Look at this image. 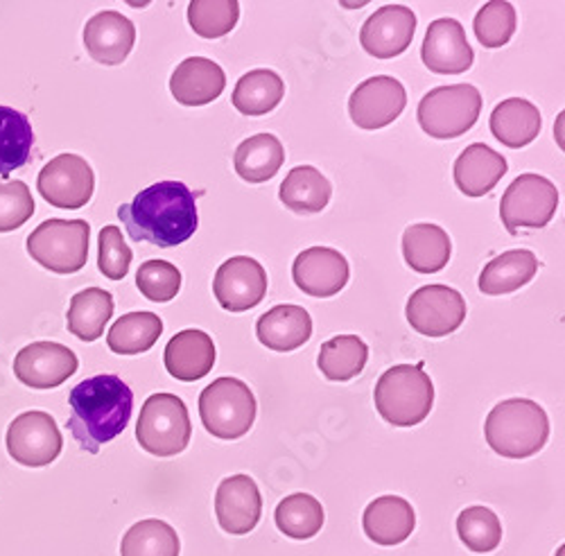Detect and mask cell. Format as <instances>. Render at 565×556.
Masks as SVG:
<instances>
[{"label": "cell", "instance_id": "obj_3", "mask_svg": "<svg viewBox=\"0 0 565 556\" xmlns=\"http://www.w3.org/2000/svg\"><path fill=\"white\" fill-rule=\"evenodd\" d=\"M484 437L500 457L527 459L545 448L550 419L539 403L530 398H509L489 411Z\"/></svg>", "mask_w": 565, "mask_h": 556}, {"label": "cell", "instance_id": "obj_26", "mask_svg": "<svg viewBox=\"0 0 565 556\" xmlns=\"http://www.w3.org/2000/svg\"><path fill=\"white\" fill-rule=\"evenodd\" d=\"M489 127L502 146L511 150H521L536 141L543 120H541L539 107L532 105L530 100L509 98L493 109Z\"/></svg>", "mask_w": 565, "mask_h": 556}, {"label": "cell", "instance_id": "obj_18", "mask_svg": "<svg viewBox=\"0 0 565 556\" xmlns=\"http://www.w3.org/2000/svg\"><path fill=\"white\" fill-rule=\"evenodd\" d=\"M215 516L226 534L243 536L256 530L263 516V498L249 475H231L215 491Z\"/></svg>", "mask_w": 565, "mask_h": 556}, {"label": "cell", "instance_id": "obj_36", "mask_svg": "<svg viewBox=\"0 0 565 556\" xmlns=\"http://www.w3.org/2000/svg\"><path fill=\"white\" fill-rule=\"evenodd\" d=\"M323 518L321 502L310 493L288 495L278 502L274 512L276 527L295 541H308L317 536L323 527Z\"/></svg>", "mask_w": 565, "mask_h": 556}, {"label": "cell", "instance_id": "obj_6", "mask_svg": "<svg viewBox=\"0 0 565 556\" xmlns=\"http://www.w3.org/2000/svg\"><path fill=\"white\" fill-rule=\"evenodd\" d=\"M193 424L185 403L174 394H152L140 409L136 439L154 457H174L191 443Z\"/></svg>", "mask_w": 565, "mask_h": 556}, {"label": "cell", "instance_id": "obj_43", "mask_svg": "<svg viewBox=\"0 0 565 556\" xmlns=\"http://www.w3.org/2000/svg\"><path fill=\"white\" fill-rule=\"evenodd\" d=\"M98 267L111 278V281H122L131 265V249L122 240V231L118 226H105L98 236Z\"/></svg>", "mask_w": 565, "mask_h": 556}, {"label": "cell", "instance_id": "obj_30", "mask_svg": "<svg viewBox=\"0 0 565 556\" xmlns=\"http://www.w3.org/2000/svg\"><path fill=\"white\" fill-rule=\"evenodd\" d=\"M286 96V84L269 68H256L243 75L233 88V107L243 116H265L274 111Z\"/></svg>", "mask_w": 565, "mask_h": 556}, {"label": "cell", "instance_id": "obj_19", "mask_svg": "<svg viewBox=\"0 0 565 556\" xmlns=\"http://www.w3.org/2000/svg\"><path fill=\"white\" fill-rule=\"evenodd\" d=\"M420 57L423 64L439 75L466 73L476 62L466 30L457 19H437L428 25Z\"/></svg>", "mask_w": 565, "mask_h": 556}, {"label": "cell", "instance_id": "obj_7", "mask_svg": "<svg viewBox=\"0 0 565 556\" xmlns=\"http://www.w3.org/2000/svg\"><path fill=\"white\" fill-rule=\"evenodd\" d=\"M256 396L238 378H217L200 394V416L206 432L233 441L245 437L256 421Z\"/></svg>", "mask_w": 565, "mask_h": 556}, {"label": "cell", "instance_id": "obj_20", "mask_svg": "<svg viewBox=\"0 0 565 556\" xmlns=\"http://www.w3.org/2000/svg\"><path fill=\"white\" fill-rule=\"evenodd\" d=\"M136 43L134 23L114 10L98 12L84 25V49L93 62L103 66L122 64Z\"/></svg>", "mask_w": 565, "mask_h": 556}, {"label": "cell", "instance_id": "obj_29", "mask_svg": "<svg viewBox=\"0 0 565 556\" xmlns=\"http://www.w3.org/2000/svg\"><path fill=\"white\" fill-rule=\"evenodd\" d=\"M114 297L103 288H86L71 299L66 327L82 342H96L105 335V327L114 317Z\"/></svg>", "mask_w": 565, "mask_h": 556}, {"label": "cell", "instance_id": "obj_34", "mask_svg": "<svg viewBox=\"0 0 565 556\" xmlns=\"http://www.w3.org/2000/svg\"><path fill=\"white\" fill-rule=\"evenodd\" d=\"M163 335V321L154 312L122 314L109 329L107 344L116 355L148 353Z\"/></svg>", "mask_w": 565, "mask_h": 556}, {"label": "cell", "instance_id": "obj_41", "mask_svg": "<svg viewBox=\"0 0 565 556\" xmlns=\"http://www.w3.org/2000/svg\"><path fill=\"white\" fill-rule=\"evenodd\" d=\"M136 288L152 303H168L181 290V271L168 260H148L136 271Z\"/></svg>", "mask_w": 565, "mask_h": 556}, {"label": "cell", "instance_id": "obj_32", "mask_svg": "<svg viewBox=\"0 0 565 556\" xmlns=\"http://www.w3.org/2000/svg\"><path fill=\"white\" fill-rule=\"evenodd\" d=\"M282 161H286V150L274 133H256L247 138L233 157L235 172L249 183H265L274 179Z\"/></svg>", "mask_w": 565, "mask_h": 556}, {"label": "cell", "instance_id": "obj_8", "mask_svg": "<svg viewBox=\"0 0 565 556\" xmlns=\"http://www.w3.org/2000/svg\"><path fill=\"white\" fill-rule=\"evenodd\" d=\"M90 226L84 220H45L28 238V254L43 269L75 274L88 260Z\"/></svg>", "mask_w": 565, "mask_h": 556}, {"label": "cell", "instance_id": "obj_35", "mask_svg": "<svg viewBox=\"0 0 565 556\" xmlns=\"http://www.w3.org/2000/svg\"><path fill=\"white\" fill-rule=\"evenodd\" d=\"M34 146V131L25 114L0 105V174L23 168Z\"/></svg>", "mask_w": 565, "mask_h": 556}, {"label": "cell", "instance_id": "obj_10", "mask_svg": "<svg viewBox=\"0 0 565 556\" xmlns=\"http://www.w3.org/2000/svg\"><path fill=\"white\" fill-rule=\"evenodd\" d=\"M8 452L10 457L28 469H41L53 463L62 448L64 437L57 428V421L49 411H23L8 428Z\"/></svg>", "mask_w": 565, "mask_h": 556}, {"label": "cell", "instance_id": "obj_17", "mask_svg": "<svg viewBox=\"0 0 565 556\" xmlns=\"http://www.w3.org/2000/svg\"><path fill=\"white\" fill-rule=\"evenodd\" d=\"M416 32V14L405 6H385L373 12L360 30L362 49L375 60H394L403 55Z\"/></svg>", "mask_w": 565, "mask_h": 556}, {"label": "cell", "instance_id": "obj_21", "mask_svg": "<svg viewBox=\"0 0 565 556\" xmlns=\"http://www.w3.org/2000/svg\"><path fill=\"white\" fill-rule=\"evenodd\" d=\"M224 86H226V75L222 66L206 57L183 60L170 77L172 98L183 107L211 105L222 96Z\"/></svg>", "mask_w": 565, "mask_h": 556}, {"label": "cell", "instance_id": "obj_38", "mask_svg": "<svg viewBox=\"0 0 565 556\" xmlns=\"http://www.w3.org/2000/svg\"><path fill=\"white\" fill-rule=\"evenodd\" d=\"M241 19L238 0H193L188 6V23L204 39L226 36Z\"/></svg>", "mask_w": 565, "mask_h": 556}, {"label": "cell", "instance_id": "obj_4", "mask_svg": "<svg viewBox=\"0 0 565 556\" xmlns=\"http://www.w3.org/2000/svg\"><path fill=\"white\" fill-rule=\"evenodd\" d=\"M375 409L394 428H414L430 416L435 385L423 366L396 364L375 383Z\"/></svg>", "mask_w": 565, "mask_h": 556}, {"label": "cell", "instance_id": "obj_37", "mask_svg": "<svg viewBox=\"0 0 565 556\" xmlns=\"http://www.w3.org/2000/svg\"><path fill=\"white\" fill-rule=\"evenodd\" d=\"M181 543L163 521L148 518L131 525L120 543V556H179Z\"/></svg>", "mask_w": 565, "mask_h": 556}, {"label": "cell", "instance_id": "obj_25", "mask_svg": "<svg viewBox=\"0 0 565 556\" xmlns=\"http://www.w3.org/2000/svg\"><path fill=\"white\" fill-rule=\"evenodd\" d=\"M256 338L276 353H290L312 338V319L301 306H276L256 321Z\"/></svg>", "mask_w": 565, "mask_h": 556}, {"label": "cell", "instance_id": "obj_31", "mask_svg": "<svg viewBox=\"0 0 565 556\" xmlns=\"http://www.w3.org/2000/svg\"><path fill=\"white\" fill-rule=\"evenodd\" d=\"M333 185L317 168L299 165L280 183V202L295 213H321L331 202Z\"/></svg>", "mask_w": 565, "mask_h": 556}, {"label": "cell", "instance_id": "obj_40", "mask_svg": "<svg viewBox=\"0 0 565 556\" xmlns=\"http://www.w3.org/2000/svg\"><path fill=\"white\" fill-rule=\"evenodd\" d=\"M515 25H518L515 10L511 3H507V0H491V3H487L478 12L473 21L476 36L484 49H502V45L511 41Z\"/></svg>", "mask_w": 565, "mask_h": 556}, {"label": "cell", "instance_id": "obj_5", "mask_svg": "<svg viewBox=\"0 0 565 556\" xmlns=\"http://www.w3.org/2000/svg\"><path fill=\"white\" fill-rule=\"evenodd\" d=\"M482 105V93L473 84L437 86L418 103L416 120L430 138L450 141L476 127Z\"/></svg>", "mask_w": 565, "mask_h": 556}, {"label": "cell", "instance_id": "obj_15", "mask_svg": "<svg viewBox=\"0 0 565 556\" xmlns=\"http://www.w3.org/2000/svg\"><path fill=\"white\" fill-rule=\"evenodd\" d=\"M77 355L57 342H32L14 357L17 378L32 389H55L75 376Z\"/></svg>", "mask_w": 565, "mask_h": 556}, {"label": "cell", "instance_id": "obj_24", "mask_svg": "<svg viewBox=\"0 0 565 556\" xmlns=\"http://www.w3.org/2000/svg\"><path fill=\"white\" fill-rule=\"evenodd\" d=\"M507 159L484 143L468 146L455 161L452 174L457 189L466 197L489 195L507 174Z\"/></svg>", "mask_w": 565, "mask_h": 556}, {"label": "cell", "instance_id": "obj_13", "mask_svg": "<svg viewBox=\"0 0 565 556\" xmlns=\"http://www.w3.org/2000/svg\"><path fill=\"white\" fill-rule=\"evenodd\" d=\"M407 105L405 86L390 75H375L358 84L349 98L351 120L366 131L383 129L398 120Z\"/></svg>", "mask_w": 565, "mask_h": 556}, {"label": "cell", "instance_id": "obj_12", "mask_svg": "<svg viewBox=\"0 0 565 556\" xmlns=\"http://www.w3.org/2000/svg\"><path fill=\"white\" fill-rule=\"evenodd\" d=\"M409 327L426 338H446L466 319V299L448 286H423L407 299Z\"/></svg>", "mask_w": 565, "mask_h": 556}, {"label": "cell", "instance_id": "obj_23", "mask_svg": "<svg viewBox=\"0 0 565 556\" xmlns=\"http://www.w3.org/2000/svg\"><path fill=\"white\" fill-rule=\"evenodd\" d=\"M362 527L369 541L383 547H394L405 543L414 527L416 514L412 504L401 495H383L375 498L362 516Z\"/></svg>", "mask_w": 565, "mask_h": 556}, {"label": "cell", "instance_id": "obj_27", "mask_svg": "<svg viewBox=\"0 0 565 556\" xmlns=\"http://www.w3.org/2000/svg\"><path fill=\"white\" fill-rule=\"evenodd\" d=\"M539 271V258L530 249H511L495 256L480 274V292L489 297L511 295L525 288Z\"/></svg>", "mask_w": 565, "mask_h": 556}, {"label": "cell", "instance_id": "obj_9", "mask_svg": "<svg viewBox=\"0 0 565 556\" xmlns=\"http://www.w3.org/2000/svg\"><path fill=\"white\" fill-rule=\"evenodd\" d=\"M558 206L556 185L534 172L521 174L511 181L500 202V217L504 228L515 236L521 228H545Z\"/></svg>", "mask_w": 565, "mask_h": 556}, {"label": "cell", "instance_id": "obj_1", "mask_svg": "<svg viewBox=\"0 0 565 556\" xmlns=\"http://www.w3.org/2000/svg\"><path fill=\"white\" fill-rule=\"evenodd\" d=\"M127 236L161 249L179 247L198 231L195 195L181 181H159L118 209Z\"/></svg>", "mask_w": 565, "mask_h": 556}, {"label": "cell", "instance_id": "obj_2", "mask_svg": "<svg viewBox=\"0 0 565 556\" xmlns=\"http://www.w3.org/2000/svg\"><path fill=\"white\" fill-rule=\"evenodd\" d=\"M68 430L77 446L90 455L125 432L134 409V392L114 374L82 381L68 394Z\"/></svg>", "mask_w": 565, "mask_h": 556}, {"label": "cell", "instance_id": "obj_39", "mask_svg": "<svg viewBox=\"0 0 565 556\" xmlns=\"http://www.w3.org/2000/svg\"><path fill=\"white\" fill-rule=\"evenodd\" d=\"M457 534L461 543L480 554L493 552L502 543L500 518L489 506H468L457 518Z\"/></svg>", "mask_w": 565, "mask_h": 556}, {"label": "cell", "instance_id": "obj_22", "mask_svg": "<svg viewBox=\"0 0 565 556\" xmlns=\"http://www.w3.org/2000/svg\"><path fill=\"white\" fill-rule=\"evenodd\" d=\"M215 357L213 338L195 329L177 333L163 353L168 374L181 383H195L209 376L215 366Z\"/></svg>", "mask_w": 565, "mask_h": 556}, {"label": "cell", "instance_id": "obj_28", "mask_svg": "<svg viewBox=\"0 0 565 556\" xmlns=\"http://www.w3.org/2000/svg\"><path fill=\"white\" fill-rule=\"evenodd\" d=\"M452 254V243L437 224H412L403 234L405 263L418 274L441 271Z\"/></svg>", "mask_w": 565, "mask_h": 556}, {"label": "cell", "instance_id": "obj_42", "mask_svg": "<svg viewBox=\"0 0 565 556\" xmlns=\"http://www.w3.org/2000/svg\"><path fill=\"white\" fill-rule=\"evenodd\" d=\"M34 215V197L25 181H0V234L21 228Z\"/></svg>", "mask_w": 565, "mask_h": 556}, {"label": "cell", "instance_id": "obj_14", "mask_svg": "<svg viewBox=\"0 0 565 556\" xmlns=\"http://www.w3.org/2000/svg\"><path fill=\"white\" fill-rule=\"evenodd\" d=\"M267 271L249 256H233L224 260L213 278L217 303L228 312H245L256 308L267 295Z\"/></svg>", "mask_w": 565, "mask_h": 556}, {"label": "cell", "instance_id": "obj_33", "mask_svg": "<svg viewBox=\"0 0 565 556\" xmlns=\"http://www.w3.org/2000/svg\"><path fill=\"white\" fill-rule=\"evenodd\" d=\"M369 360V346L358 335H338L321 344L317 366L333 383H347L360 376Z\"/></svg>", "mask_w": 565, "mask_h": 556}, {"label": "cell", "instance_id": "obj_16", "mask_svg": "<svg viewBox=\"0 0 565 556\" xmlns=\"http://www.w3.org/2000/svg\"><path fill=\"white\" fill-rule=\"evenodd\" d=\"M351 278V267L344 254L331 247H310L295 258L292 281L297 288L315 299L340 295Z\"/></svg>", "mask_w": 565, "mask_h": 556}, {"label": "cell", "instance_id": "obj_11", "mask_svg": "<svg viewBox=\"0 0 565 556\" xmlns=\"http://www.w3.org/2000/svg\"><path fill=\"white\" fill-rule=\"evenodd\" d=\"M36 191L51 206L77 211L90 202L93 191H96V174L86 159L77 154H60L41 168Z\"/></svg>", "mask_w": 565, "mask_h": 556}]
</instances>
